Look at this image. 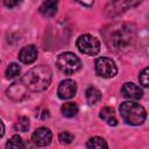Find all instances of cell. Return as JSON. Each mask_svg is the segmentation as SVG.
Returning a JSON list of instances; mask_svg holds the SVG:
<instances>
[{
    "instance_id": "2e32d148",
    "label": "cell",
    "mask_w": 149,
    "mask_h": 149,
    "mask_svg": "<svg viewBox=\"0 0 149 149\" xmlns=\"http://www.w3.org/2000/svg\"><path fill=\"white\" fill-rule=\"evenodd\" d=\"M86 147L87 148H99V149H102V148H108V144L106 143V141L102 137L93 136V137H91L86 142Z\"/></svg>"
},
{
    "instance_id": "7c38bea8",
    "label": "cell",
    "mask_w": 149,
    "mask_h": 149,
    "mask_svg": "<svg viewBox=\"0 0 149 149\" xmlns=\"http://www.w3.org/2000/svg\"><path fill=\"white\" fill-rule=\"evenodd\" d=\"M17 57H19V61L20 62H22L24 64H31L37 58V49L33 44L26 45V47H23L20 50Z\"/></svg>"
},
{
    "instance_id": "5b68a950",
    "label": "cell",
    "mask_w": 149,
    "mask_h": 149,
    "mask_svg": "<svg viewBox=\"0 0 149 149\" xmlns=\"http://www.w3.org/2000/svg\"><path fill=\"white\" fill-rule=\"evenodd\" d=\"M77 48L81 54L88 55V56H94L100 51V42L97 37L84 34L78 37L77 40Z\"/></svg>"
},
{
    "instance_id": "277c9868",
    "label": "cell",
    "mask_w": 149,
    "mask_h": 149,
    "mask_svg": "<svg viewBox=\"0 0 149 149\" xmlns=\"http://www.w3.org/2000/svg\"><path fill=\"white\" fill-rule=\"evenodd\" d=\"M56 65L65 74H72L81 68V62L74 54L63 52L57 57Z\"/></svg>"
},
{
    "instance_id": "52a82bcc",
    "label": "cell",
    "mask_w": 149,
    "mask_h": 149,
    "mask_svg": "<svg viewBox=\"0 0 149 149\" xmlns=\"http://www.w3.org/2000/svg\"><path fill=\"white\" fill-rule=\"evenodd\" d=\"M141 0H114L108 3L106 7V14L109 16H115L125 10H127L129 7L136 6Z\"/></svg>"
},
{
    "instance_id": "7402d4cb",
    "label": "cell",
    "mask_w": 149,
    "mask_h": 149,
    "mask_svg": "<svg viewBox=\"0 0 149 149\" xmlns=\"http://www.w3.org/2000/svg\"><path fill=\"white\" fill-rule=\"evenodd\" d=\"M58 140H59V142L63 143V144H69V143L72 142L73 135H72L71 133H69V132H62V133H59V135H58Z\"/></svg>"
},
{
    "instance_id": "ffe728a7",
    "label": "cell",
    "mask_w": 149,
    "mask_h": 149,
    "mask_svg": "<svg viewBox=\"0 0 149 149\" xmlns=\"http://www.w3.org/2000/svg\"><path fill=\"white\" fill-rule=\"evenodd\" d=\"M139 80H140V84L144 87H147L149 85V69L148 68H144L141 71L140 76H139Z\"/></svg>"
},
{
    "instance_id": "5bb4252c",
    "label": "cell",
    "mask_w": 149,
    "mask_h": 149,
    "mask_svg": "<svg viewBox=\"0 0 149 149\" xmlns=\"http://www.w3.org/2000/svg\"><path fill=\"white\" fill-rule=\"evenodd\" d=\"M61 112L65 118H73L78 113V106L74 102H65L61 107Z\"/></svg>"
},
{
    "instance_id": "603a6c76",
    "label": "cell",
    "mask_w": 149,
    "mask_h": 149,
    "mask_svg": "<svg viewBox=\"0 0 149 149\" xmlns=\"http://www.w3.org/2000/svg\"><path fill=\"white\" fill-rule=\"evenodd\" d=\"M22 1H23V0H3V3H5L6 7H8V8H13V7L20 5Z\"/></svg>"
},
{
    "instance_id": "8992f818",
    "label": "cell",
    "mask_w": 149,
    "mask_h": 149,
    "mask_svg": "<svg viewBox=\"0 0 149 149\" xmlns=\"http://www.w3.org/2000/svg\"><path fill=\"white\" fill-rule=\"evenodd\" d=\"M94 69L97 74L102 78H112L118 73L114 61L108 57H99L94 63Z\"/></svg>"
},
{
    "instance_id": "d6986e66",
    "label": "cell",
    "mask_w": 149,
    "mask_h": 149,
    "mask_svg": "<svg viewBox=\"0 0 149 149\" xmlns=\"http://www.w3.org/2000/svg\"><path fill=\"white\" fill-rule=\"evenodd\" d=\"M24 144H23V141L22 139L19 136V135H14L10 137V140L7 141L6 143V148H23Z\"/></svg>"
},
{
    "instance_id": "30bf717a",
    "label": "cell",
    "mask_w": 149,
    "mask_h": 149,
    "mask_svg": "<svg viewBox=\"0 0 149 149\" xmlns=\"http://www.w3.org/2000/svg\"><path fill=\"white\" fill-rule=\"evenodd\" d=\"M27 87L23 83H13L7 90V95L14 101H21L27 97Z\"/></svg>"
},
{
    "instance_id": "4fadbf2b",
    "label": "cell",
    "mask_w": 149,
    "mask_h": 149,
    "mask_svg": "<svg viewBox=\"0 0 149 149\" xmlns=\"http://www.w3.org/2000/svg\"><path fill=\"white\" fill-rule=\"evenodd\" d=\"M57 9H58L57 0H44L40 6L38 12L41 15L45 17H51L57 13Z\"/></svg>"
},
{
    "instance_id": "cb8c5ba5",
    "label": "cell",
    "mask_w": 149,
    "mask_h": 149,
    "mask_svg": "<svg viewBox=\"0 0 149 149\" xmlns=\"http://www.w3.org/2000/svg\"><path fill=\"white\" fill-rule=\"evenodd\" d=\"M77 1H78L79 3L86 6V7H91V6L93 5V2H94V0H77Z\"/></svg>"
},
{
    "instance_id": "8fae6325",
    "label": "cell",
    "mask_w": 149,
    "mask_h": 149,
    "mask_svg": "<svg viewBox=\"0 0 149 149\" xmlns=\"http://www.w3.org/2000/svg\"><path fill=\"white\" fill-rule=\"evenodd\" d=\"M121 93L125 98L133 99V100L141 99L143 95L142 88L134 83H125L123 86L121 87Z\"/></svg>"
},
{
    "instance_id": "3957f363",
    "label": "cell",
    "mask_w": 149,
    "mask_h": 149,
    "mask_svg": "<svg viewBox=\"0 0 149 149\" xmlns=\"http://www.w3.org/2000/svg\"><path fill=\"white\" fill-rule=\"evenodd\" d=\"M119 111L123 121H126L128 125L132 126H139L143 123L147 118L146 109L143 108V106H141L137 102L125 101L120 105Z\"/></svg>"
},
{
    "instance_id": "ac0fdd59",
    "label": "cell",
    "mask_w": 149,
    "mask_h": 149,
    "mask_svg": "<svg viewBox=\"0 0 149 149\" xmlns=\"http://www.w3.org/2000/svg\"><path fill=\"white\" fill-rule=\"evenodd\" d=\"M15 130H20V132H27L29 128V119L27 116H20L17 119V121L14 125Z\"/></svg>"
},
{
    "instance_id": "d4e9b609",
    "label": "cell",
    "mask_w": 149,
    "mask_h": 149,
    "mask_svg": "<svg viewBox=\"0 0 149 149\" xmlns=\"http://www.w3.org/2000/svg\"><path fill=\"white\" fill-rule=\"evenodd\" d=\"M107 123H108L109 126H116V125H118V120H116L115 116H113V118H111V119L107 120Z\"/></svg>"
},
{
    "instance_id": "44dd1931",
    "label": "cell",
    "mask_w": 149,
    "mask_h": 149,
    "mask_svg": "<svg viewBox=\"0 0 149 149\" xmlns=\"http://www.w3.org/2000/svg\"><path fill=\"white\" fill-rule=\"evenodd\" d=\"M99 116H100L102 120L107 121L108 119H111V118L115 116V113H114V109H113L112 107H104V108L100 111Z\"/></svg>"
},
{
    "instance_id": "e0dca14e",
    "label": "cell",
    "mask_w": 149,
    "mask_h": 149,
    "mask_svg": "<svg viewBox=\"0 0 149 149\" xmlns=\"http://www.w3.org/2000/svg\"><path fill=\"white\" fill-rule=\"evenodd\" d=\"M21 72V68L19 64L16 63H10L8 66H7V70H6V77L12 79V78H15L20 74Z\"/></svg>"
},
{
    "instance_id": "6da1fadb",
    "label": "cell",
    "mask_w": 149,
    "mask_h": 149,
    "mask_svg": "<svg viewBox=\"0 0 149 149\" xmlns=\"http://www.w3.org/2000/svg\"><path fill=\"white\" fill-rule=\"evenodd\" d=\"M101 33L108 48L118 51L127 49L135 40V28L127 22L111 23L106 26Z\"/></svg>"
},
{
    "instance_id": "484cf974",
    "label": "cell",
    "mask_w": 149,
    "mask_h": 149,
    "mask_svg": "<svg viewBox=\"0 0 149 149\" xmlns=\"http://www.w3.org/2000/svg\"><path fill=\"white\" fill-rule=\"evenodd\" d=\"M3 134H5V125H3V122L0 120V137H2Z\"/></svg>"
},
{
    "instance_id": "7a4b0ae2",
    "label": "cell",
    "mask_w": 149,
    "mask_h": 149,
    "mask_svg": "<svg viewBox=\"0 0 149 149\" xmlns=\"http://www.w3.org/2000/svg\"><path fill=\"white\" fill-rule=\"evenodd\" d=\"M52 72L47 65H37L31 68L23 74L22 83L33 92H41L45 90L51 81Z\"/></svg>"
},
{
    "instance_id": "9c48e42d",
    "label": "cell",
    "mask_w": 149,
    "mask_h": 149,
    "mask_svg": "<svg viewBox=\"0 0 149 149\" xmlns=\"http://www.w3.org/2000/svg\"><path fill=\"white\" fill-rule=\"evenodd\" d=\"M51 139H52V134H51L50 129L49 128H45V127L37 128L33 133V135H31L33 143L35 146H38V147H45V146L50 144Z\"/></svg>"
},
{
    "instance_id": "ba28073f",
    "label": "cell",
    "mask_w": 149,
    "mask_h": 149,
    "mask_svg": "<svg viewBox=\"0 0 149 149\" xmlns=\"http://www.w3.org/2000/svg\"><path fill=\"white\" fill-rule=\"evenodd\" d=\"M76 93H77V84L72 79L62 80L57 88V95L63 100L71 99L72 97H74Z\"/></svg>"
},
{
    "instance_id": "9a60e30c",
    "label": "cell",
    "mask_w": 149,
    "mask_h": 149,
    "mask_svg": "<svg viewBox=\"0 0 149 149\" xmlns=\"http://www.w3.org/2000/svg\"><path fill=\"white\" fill-rule=\"evenodd\" d=\"M85 94H86V100H87V102H88L90 105H94V104H97L98 101H100V99H101V93H100V91H99L98 88L93 87V86L88 87V88L86 90Z\"/></svg>"
}]
</instances>
